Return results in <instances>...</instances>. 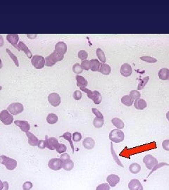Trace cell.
<instances>
[{
    "instance_id": "obj_1",
    "label": "cell",
    "mask_w": 169,
    "mask_h": 190,
    "mask_svg": "<svg viewBox=\"0 0 169 190\" xmlns=\"http://www.w3.org/2000/svg\"><path fill=\"white\" fill-rule=\"evenodd\" d=\"M64 55L60 54L57 53L56 51H54L52 54H49V56H47L45 59V66L48 67H51L55 65L56 62L58 61H61L64 59Z\"/></svg>"
},
{
    "instance_id": "obj_18",
    "label": "cell",
    "mask_w": 169,
    "mask_h": 190,
    "mask_svg": "<svg viewBox=\"0 0 169 190\" xmlns=\"http://www.w3.org/2000/svg\"><path fill=\"white\" fill-rule=\"evenodd\" d=\"M82 145L85 149L90 150L94 147L95 141L92 137H86L84 138L83 141H82Z\"/></svg>"
},
{
    "instance_id": "obj_34",
    "label": "cell",
    "mask_w": 169,
    "mask_h": 190,
    "mask_svg": "<svg viewBox=\"0 0 169 190\" xmlns=\"http://www.w3.org/2000/svg\"><path fill=\"white\" fill-rule=\"evenodd\" d=\"M104 118H95L93 121V125L96 128H101L104 126Z\"/></svg>"
},
{
    "instance_id": "obj_21",
    "label": "cell",
    "mask_w": 169,
    "mask_h": 190,
    "mask_svg": "<svg viewBox=\"0 0 169 190\" xmlns=\"http://www.w3.org/2000/svg\"><path fill=\"white\" fill-rule=\"evenodd\" d=\"M134 106L136 109L143 110L145 108H147V104L145 100H144L143 99H138L135 100V103H134Z\"/></svg>"
},
{
    "instance_id": "obj_14",
    "label": "cell",
    "mask_w": 169,
    "mask_h": 190,
    "mask_svg": "<svg viewBox=\"0 0 169 190\" xmlns=\"http://www.w3.org/2000/svg\"><path fill=\"white\" fill-rule=\"evenodd\" d=\"M14 123L16 126L19 127L21 128V130L23 132H29L30 128V126L29 123L27 122L26 121H15Z\"/></svg>"
},
{
    "instance_id": "obj_8",
    "label": "cell",
    "mask_w": 169,
    "mask_h": 190,
    "mask_svg": "<svg viewBox=\"0 0 169 190\" xmlns=\"http://www.w3.org/2000/svg\"><path fill=\"white\" fill-rule=\"evenodd\" d=\"M48 101H49V104L52 105L54 107L59 106L61 104V96L60 95L57 93H51L48 96Z\"/></svg>"
},
{
    "instance_id": "obj_53",
    "label": "cell",
    "mask_w": 169,
    "mask_h": 190,
    "mask_svg": "<svg viewBox=\"0 0 169 190\" xmlns=\"http://www.w3.org/2000/svg\"><path fill=\"white\" fill-rule=\"evenodd\" d=\"M3 183H4V188H3L2 190H9V183H8V182L4 181L3 182Z\"/></svg>"
},
{
    "instance_id": "obj_19",
    "label": "cell",
    "mask_w": 169,
    "mask_h": 190,
    "mask_svg": "<svg viewBox=\"0 0 169 190\" xmlns=\"http://www.w3.org/2000/svg\"><path fill=\"white\" fill-rule=\"evenodd\" d=\"M26 136H27L28 138V144L30 145V146H37L38 141H39L37 138L30 131L26 132Z\"/></svg>"
},
{
    "instance_id": "obj_48",
    "label": "cell",
    "mask_w": 169,
    "mask_h": 190,
    "mask_svg": "<svg viewBox=\"0 0 169 190\" xmlns=\"http://www.w3.org/2000/svg\"><path fill=\"white\" fill-rule=\"evenodd\" d=\"M92 111L93 112L94 114L96 116V118H104V116L102 115V113H101L98 109H95V108H93V109H92Z\"/></svg>"
},
{
    "instance_id": "obj_56",
    "label": "cell",
    "mask_w": 169,
    "mask_h": 190,
    "mask_svg": "<svg viewBox=\"0 0 169 190\" xmlns=\"http://www.w3.org/2000/svg\"><path fill=\"white\" fill-rule=\"evenodd\" d=\"M166 118H167V120L169 121V111L166 113Z\"/></svg>"
},
{
    "instance_id": "obj_40",
    "label": "cell",
    "mask_w": 169,
    "mask_h": 190,
    "mask_svg": "<svg viewBox=\"0 0 169 190\" xmlns=\"http://www.w3.org/2000/svg\"><path fill=\"white\" fill-rule=\"evenodd\" d=\"M80 66L83 70L89 71L91 68L90 62H89V61H87V60H84V61H82V63H81L80 64Z\"/></svg>"
},
{
    "instance_id": "obj_13",
    "label": "cell",
    "mask_w": 169,
    "mask_h": 190,
    "mask_svg": "<svg viewBox=\"0 0 169 190\" xmlns=\"http://www.w3.org/2000/svg\"><path fill=\"white\" fill-rule=\"evenodd\" d=\"M19 35L17 34H8L6 35V40L9 42V43H11L13 46H14L15 48L19 49L18 48V42H19Z\"/></svg>"
},
{
    "instance_id": "obj_52",
    "label": "cell",
    "mask_w": 169,
    "mask_h": 190,
    "mask_svg": "<svg viewBox=\"0 0 169 190\" xmlns=\"http://www.w3.org/2000/svg\"><path fill=\"white\" fill-rule=\"evenodd\" d=\"M37 146L39 149H44V148H46L45 140H39L37 144Z\"/></svg>"
},
{
    "instance_id": "obj_35",
    "label": "cell",
    "mask_w": 169,
    "mask_h": 190,
    "mask_svg": "<svg viewBox=\"0 0 169 190\" xmlns=\"http://www.w3.org/2000/svg\"><path fill=\"white\" fill-rule=\"evenodd\" d=\"M149 80H150V77H149V76H147V77L142 78L140 82V83H139L138 86H137V89H138V90H142V89H144V87L146 86L147 83H148Z\"/></svg>"
},
{
    "instance_id": "obj_41",
    "label": "cell",
    "mask_w": 169,
    "mask_h": 190,
    "mask_svg": "<svg viewBox=\"0 0 169 190\" xmlns=\"http://www.w3.org/2000/svg\"><path fill=\"white\" fill-rule=\"evenodd\" d=\"M66 149H67V147H66V145L64 144H59L56 149V151H57L59 154H64V153H65Z\"/></svg>"
},
{
    "instance_id": "obj_46",
    "label": "cell",
    "mask_w": 169,
    "mask_h": 190,
    "mask_svg": "<svg viewBox=\"0 0 169 190\" xmlns=\"http://www.w3.org/2000/svg\"><path fill=\"white\" fill-rule=\"evenodd\" d=\"M73 140L75 142H78V141H80L82 139V135L80 134L79 132H75L73 134Z\"/></svg>"
},
{
    "instance_id": "obj_43",
    "label": "cell",
    "mask_w": 169,
    "mask_h": 190,
    "mask_svg": "<svg viewBox=\"0 0 169 190\" xmlns=\"http://www.w3.org/2000/svg\"><path fill=\"white\" fill-rule=\"evenodd\" d=\"M88 57V54L87 53V51H84V50H80L78 52V58L82 60V61H84L86 60Z\"/></svg>"
},
{
    "instance_id": "obj_54",
    "label": "cell",
    "mask_w": 169,
    "mask_h": 190,
    "mask_svg": "<svg viewBox=\"0 0 169 190\" xmlns=\"http://www.w3.org/2000/svg\"><path fill=\"white\" fill-rule=\"evenodd\" d=\"M3 188H4V183L0 180V190H2Z\"/></svg>"
},
{
    "instance_id": "obj_7",
    "label": "cell",
    "mask_w": 169,
    "mask_h": 190,
    "mask_svg": "<svg viewBox=\"0 0 169 190\" xmlns=\"http://www.w3.org/2000/svg\"><path fill=\"white\" fill-rule=\"evenodd\" d=\"M143 162L147 169L152 170L157 164H158V161L152 155L148 154L145 156L143 158Z\"/></svg>"
},
{
    "instance_id": "obj_37",
    "label": "cell",
    "mask_w": 169,
    "mask_h": 190,
    "mask_svg": "<svg viewBox=\"0 0 169 190\" xmlns=\"http://www.w3.org/2000/svg\"><path fill=\"white\" fill-rule=\"evenodd\" d=\"M6 52H7L8 55H9L10 57L11 58V59H12L13 61H14V62L15 63V64H16V66H17V67H19V61H18L17 57H16V56H15V55L14 54H13V53L11 52V51H10V50L9 49H6Z\"/></svg>"
},
{
    "instance_id": "obj_47",
    "label": "cell",
    "mask_w": 169,
    "mask_h": 190,
    "mask_svg": "<svg viewBox=\"0 0 169 190\" xmlns=\"http://www.w3.org/2000/svg\"><path fill=\"white\" fill-rule=\"evenodd\" d=\"M73 97L75 100H80L81 98H82V93H81L80 91L75 90L73 92Z\"/></svg>"
},
{
    "instance_id": "obj_24",
    "label": "cell",
    "mask_w": 169,
    "mask_h": 190,
    "mask_svg": "<svg viewBox=\"0 0 169 190\" xmlns=\"http://www.w3.org/2000/svg\"><path fill=\"white\" fill-rule=\"evenodd\" d=\"M76 81H77V86L78 87H86L88 85V83H87V80L84 79V78L82 77V76H79V75H77L75 76Z\"/></svg>"
},
{
    "instance_id": "obj_11",
    "label": "cell",
    "mask_w": 169,
    "mask_h": 190,
    "mask_svg": "<svg viewBox=\"0 0 169 190\" xmlns=\"http://www.w3.org/2000/svg\"><path fill=\"white\" fill-rule=\"evenodd\" d=\"M120 72L121 74L123 76H124V77H130L132 75V68L131 66H130V64H128V63H123L121 66V67Z\"/></svg>"
},
{
    "instance_id": "obj_15",
    "label": "cell",
    "mask_w": 169,
    "mask_h": 190,
    "mask_svg": "<svg viewBox=\"0 0 169 190\" xmlns=\"http://www.w3.org/2000/svg\"><path fill=\"white\" fill-rule=\"evenodd\" d=\"M54 51L59 53V54L64 55L67 51V45L64 42H59L55 45Z\"/></svg>"
},
{
    "instance_id": "obj_33",
    "label": "cell",
    "mask_w": 169,
    "mask_h": 190,
    "mask_svg": "<svg viewBox=\"0 0 169 190\" xmlns=\"http://www.w3.org/2000/svg\"><path fill=\"white\" fill-rule=\"evenodd\" d=\"M47 121L49 124H55L58 121V116L55 113H49L47 117Z\"/></svg>"
},
{
    "instance_id": "obj_23",
    "label": "cell",
    "mask_w": 169,
    "mask_h": 190,
    "mask_svg": "<svg viewBox=\"0 0 169 190\" xmlns=\"http://www.w3.org/2000/svg\"><path fill=\"white\" fill-rule=\"evenodd\" d=\"M99 71L103 75H109L111 73V66L107 63H102Z\"/></svg>"
},
{
    "instance_id": "obj_31",
    "label": "cell",
    "mask_w": 169,
    "mask_h": 190,
    "mask_svg": "<svg viewBox=\"0 0 169 190\" xmlns=\"http://www.w3.org/2000/svg\"><path fill=\"white\" fill-rule=\"evenodd\" d=\"M111 152H112V156H113V159L114 160V161H115L116 163H117L118 166H120L121 167H123V165L122 164V163L121 162L120 159H119L118 157V156L116 154L115 151H114V146H113V144L112 142L111 143Z\"/></svg>"
},
{
    "instance_id": "obj_28",
    "label": "cell",
    "mask_w": 169,
    "mask_h": 190,
    "mask_svg": "<svg viewBox=\"0 0 169 190\" xmlns=\"http://www.w3.org/2000/svg\"><path fill=\"white\" fill-rule=\"evenodd\" d=\"M61 137L64 138L66 140H67L69 143H70V145H71V148H72V150H73V153H74V146H73V144L72 135H71V133L69 132H66L64 133L63 135L61 136Z\"/></svg>"
},
{
    "instance_id": "obj_20",
    "label": "cell",
    "mask_w": 169,
    "mask_h": 190,
    "mask_svg": "<svg viewBox=\"0 0 169 190\" xmlns=\"http://www.w3.org/2000/svg\"><path fill=\"white\" fill-rule=\"evenodd\" d=\"M159 78L162 80H169V69L167 68H163L159 70L158 73Z\"/></svg>"
},
{
    "instance_id": "obj_9",
    "label": "cell",
    "mask_w": 169,
    "mask_h": 190,
    "mask_svg": "<svg viewBox=\"0 0 169 190\" xmlns=\"http://www.w3.org/2000/svg\"><path fill=\"white\" fill-rule=\"evenodd\" d=\"M48 166L53 171H59L62 168V161L60 158H52L48 163Z\"/></svg>"
},
{
    "instance_id": "obj_36",
    "label": "cell",
    "mask_w": 169,
    "mask_h": 190,
    "mask_svg": "<svg viewBox=\"0 0 169 190\" xmlns=\"http://www.w3.org/2000/svg\"><path fill=\"white\" fill-rule=\"evenodd\" d=\"M82 70L83 69L81 68L80 64L78 63H75V64L73 65V73H75V74L77 75L80 74V73L82 72Z\"/></svg>"
},
{
    "instance_id": "obj_4",
    "label": "cell",
    "mask_w": 169,
    "mask_h": 190,
    "mask_svg": "<svg viewBox=\"0 0 169 190\" xmlns=\"http://www.w3.org/2000/svg\"><path fill=\"white\" fill-rule=\"evenodd\" d=\"M31 63L36 69H42L45 66V59L42 56L34 55L31 59Z\"/></svg>"
},
{
    "instance_id": "obj_38",
    "label": "cell",
    "mask_w": 169,
    "mask_h": 190,
    "mask_svg": "<svg viewBox=\"0 0 169 190\" xmlns=\"http://www.w3.org/2000/svg\"><path fill=\"white\" fill-rule=\"evenodd\" d=\"M129 96L131 97V99L133 100H137L138 99H140V92L137 90H132L130 92V95Z\"/></svg>"
},
{
    "instance_id": "obj_12",
    "label": "cell",
    "mask_w": 169,
    "mask_h": 190,
    "mask_svg": "<svg viewBox=\"0 0 169 190\" xmlns=\"http://www.w3.org/2000/svg\"><path fill=\"white\" fill-rule=\"evenodd\" d=\"M128 188L130 190H143V186L138 180L132 179L128 184Z\"/></svg>"
},
{
    "instance_id": "obj_45",
    "label": "cell",
    "mask_w": 169,
    "mask_h": 190,
    "mask_svg": "<svg viewBox=\"0 0 169 190\" xmlns=\"http://www.w3.org/2000/svg\"><path fill=\"white\" fill-rule=\"evenodd\" d=\"M96 190H110V185L108 183H102L97 187Z\"/></svg>"
},
{
    "instance_id": "obj_51",
    "label": "cell",
    "mask_w": 169,
    "mask_h": 190,
    "mask_svg": "<svg viewBox=\"0 0 169 190\" xmlns=\"http://www.w3.org/2000/svg\"><path fill=\"white\" fill-rule=\"evenodd\" d=\"M162 147H163V149H165L166 151H169V139L163 140V142H162Z\"/></svg>"
},
{
    "instance_id": "obj_3",
    "label": "cell",
    "mask_w": 169,
    "mask_h": 190,
    "mask_svg": "<svg viewBox=\"0 0 169 190\" xmlns=\"http://www.w3.org/2000/svg\"><path fill=\"white\" fill-rule=\"evenodd\" d=\"M125 139L123 132L119 129H114L109 133V139L115 143H120Z\"/></svg>"
},
{
    "instance_id": "obj_27",
    "label": "cell",
    "mask_w": 169,
    "mask_h": 190,
    "mask_svg": "<svg viewBox=\"0 0 169 190\" xmlns=\"http://www.w3.org/2000/svg\"><path fill=\"white\" fill-rule=\"evenodd\" d=\"M129 171L131 173H133V174H137V173H140L141 171V166L138 163H133L129 166Z\"/></svg>"
},
{
    "instance_id": "obj_32",
    "label": "cell",
    "mask_w": 169,
    "mask_h": 190,
    "mask_svg": "<svg viewBox=\"0 0 169 190\" xmlns=\"http://www.w3.org/2000/svg\"><path fill=\"white\" fill-rule=\"evenodd\" d=\"M96 54H97V57H98L99 61H100L102 63H105L106 61H107V58H106V56H105V54H104V52L100 49V48L97 49Z\"/></svg>"
},
{
    "instance_id": "obj_5",
    "label": "cell",
    "mask_w": 169,
    "mask_h": 190,
    "mask_svg": "<svg viewBox=\"0 0 169 190\" xmlns=\"http://www.w3.org/2000/svg\"><path fill=\"white\" fill-rule=\"evenodd\" d=\"M24 110V106L21 103H12L8 106L7 109V111L14 116H16V115H19V113H22Z\"/></svg>"
},
{
    "instance_id": "obj_29",
    "label": "cell",
    "mask_w": 169,
    "mask_h": 190,
    "mask_svg": "<svg viewBox=\"0 0 169 190\" xmlns=\"http://www.w3.org/2000/svg\"><path fill=\"white\" fill-rule=\"evenodd\" d=\"M93 93V95H92V100H93L94 103L95 104H99L101 102H102V95H101L100 93L98 91H94L92 92Z\"/></svg>"
},
{
    "instance_id": "obj_57",
    "label": "cell",
    "mask_w": 169,
    "mask_h": 190,
    "mask_svg": "<svg viewBox=\"0 0 169 190\" xmlns=\"http://www.w3.org/2000/svg\"><path fill=\"white\" fill-rule=\"evenodd\" d=\"M1 88H2V87H1V85H0V91H1Z\"/></svg>"
},
{
    "instance_id": "obj_17",
    "label": "cell",
    "mask_w": 169,
    "mask_h": 190,
    "mask_svg": "<svg viewBox=\"0 0 169 190\" xmlns=\"http://www.w3.org/2000/svg\"><path fill=\"white\" fill-rule=\"evenodd\" d=\"M18 48H19V51H23L25 54H26V56H28V59H32L33 58V54L30 49H28V46L24 44L23 42H20L18 44Z\"/></svg>"
},
{
    "instance_id": "obj_10",
    "label": "cell",
    "mask_w": 169,
    "mask_h": 190,
    "mask_svg": "<svg viewBox=\"0 0 169 190\" xmlns=\"http://www.w3.org/2000/svg\"><path fill=\"white\" fill-rule=\"evenodd\" d=\"M59 143L58 142V139L55 137H49L48 138L46 137L45 139V144L46 148L49 149V150H56V147L58 146Z\"/></svg>"
},
{
    "instance_id": "obj_22",
    "label": "cell",
    "mask_w": 169,
    "mask_h": 190,
    "mask_svg": "<svg viewBox=\"0 0 169 190\" xmlns=\"http://www.w3.org/2000/svg\"><path fill=\"white\" fill-rule=\"evenodd\" d=\"M89 62H90V66H91L90 69L92 70V71H94V72H97V71H99V68H100V66H101L100 61H98L97 59H91L90 61H89Z\"/></svg>"
},
{
    "instance_id": "obj_49",
    "label": "cell",
    "mask_w": 169,
    "mask_h": 190,
    "mask_svg": "<svg viewBox=\"0 0 169 190\" xmlns=\"http://www.w3.org/2000/svg\"><path fill=\"white\" fill-rule=\"evenodd\" d=\"M33 183L31 182H26L23 184V189L24 190H30L33 188Z\"/></svg>"
},
{
    "instance_id": "obj_2",
    "label": "cell",
    "mask_w": 169,
    "mask_h": 190,
    "mask_svg": "<svg viewBox=\"0 0 169 190\" xmlns=\"http://www.w3.org/2000/svg\"><path fill=\"white\" fill-rule=\"evenodd\" d=\"M0 163L6 166V169L9 171H13L17 166V161L16 160L4 155L0 156Z\"/></svg>"
},
{
    "instance_id": "obj_30",
    "label": "cell",
    "mask_w": 169,
    "mask_h": 190,
    "mask_svg": "<svg viewBox=\"0 0 169 190\" xmlns=\"http://www.w3.org/2000/svg\"><path fill=\"white\" fill-rule=\"evenodd\" d=\"M121 102L125 106H130L133 104V100L131 99V97L129 95H125L121 98Z\"/></svg>"
},
{
    "instance_id": "obj_39",
    "label": "cell",
    "mask_w": 169,
    "mask_h": 190,
    "mask_svg": "<svg viewBox=\"0 0 169 190\" xmlns=\"http://www.w3.org/2000/svg\"><path fill=\"white\" fill-rule=\"evenodd\" d=\"M140 59L142 60V61H144L147 63H156L157 61V60L155 58L151 57V56H142V57H140Z\"/></svg>"
},
{
    "instance_id": "obj_16",
    "label": "cell",
    "mask_w": 169,
    "mask_h": 190,
    "mask_svg": "<svg viewBox=\"0 0 169 190\" xmlns=\"http://www.w3.org/2000/svg\"><path fill=\"white\" fill-rule=\"evenodd\" d=\"M107 181L108 182V184L112 187H114L118 183L120 182V178L118 176L116 175L112 174L109 175L107 177Z\"/></svg>"
},
{
    "instance_id": "obj_55",
    "label": "cell",
    "mask_w": 169,
    "mask_h": 190,
    "mask_svg": "<svg viewBox=\"0 0 169 190\" xmlns=\"http://www.w3.org/2000/svg\"><path fill=\"white\" fill-rule=\"evenodd\" d=\"M3 66V63H2V61H1V59H0V69H1V68H2Z\"/></svg>"
},
{
    "instance_id": "obj_26",
    "label": "cell",
    "mask_w": 169,
    "mask_h": 190,
    "mask_svg": "<svg viewBox=\"0 0 169 190\" xmlns=\"http://www.w3.org/2000/svg\"><path fill=\"white\" fill-rule=\"evenodd\" d=\"M74 167V163L71 160H68V161L62 162V168H64L65 171H70Z\"/></svg>"
},
{
    "instance_id": "obj_6",
    "label": "cell",
    "mask_w": 169,
    "mask_h": 190,
    "mask_svg": "<svg viewBox=\"0 0 169 190\" xmlns=\"http://www.w3.org/2000/svg\"><path fill=\"white\" fill-rule=\"evenodd\" d=\"M0 121L3 123V124L9 126L14 121V117L7 110H2L0 112Z\"/></svg>"
},
{
    "instance_id": "obj_50",
    "label": "cell",
    "mask_w": 169,
    "mask_h": 190,
    "mask_svg": "<svg viewBox=\"0 0 169 190\" xmlns=\"http://www.w3.org/2000/svg\"><path fill=\"white\" fill-rule=\"evenodd\" d=\"M60 159L61 160L62 162H64V161H68V160H70L71 157L68 154H66V153H64V154H62L61 155Z\"/></svg>"
},
{
    "instance_id": "obj_42",
    "label": "cell",
    "mask_w": 169,
    "mask_h": 190,
    "mask_svg": "<svg viewBox=\"0 0 169 190\" xmlns=\"http://www.w3.org/2000/svg\"><path fill=\"white\" fill-rule=\"evenodd\" d=\"M169 166V164H168V163H163V162H162V163H158V164L156 165L154 167L152 168V171H151V173H150V174H149L148 177L150 176V175H151L152 174V173L154 172V171H157V169H159V168H162V167H163V166Z\"/></svg>"
},
{
    "instance_id": "obj_25",
    "label": "cell",
    "mask_w": 169,
    "mask_h": 190,
    "mask_svg": "<svg viewBox=\"0 0 169 190\" xmlns=\"http://www.w3.org/2000/svg\"><path fill=\"white\" fill-rule=\"evenodd\" d=\"M112 123L116 128L119 130L122 129V128H123L124 126H125V124H124L123 121L122 120H121L120 118H113L112 120Z\"/></svg>"
},
{
    "instance_id": "obj_44",
    "label": "cell",
    "mask_w": 169,
    "mask_h": 190,
    "mask_svg": "<svg viewBox=\"0 0 169 190\" xmlns=\"http://www.w3.org/2000/svg\"><path fill=\"white\" fill-rule=\"evenodd\" d=\"M80 89L87 94V97H88L89 99H92V95H93V93H92V92L91 91L90 89L86 88V87H80Z\"/></svg>"
}]
</instances>
